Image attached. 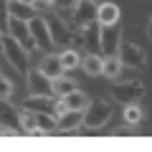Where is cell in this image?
Returning <instances> with one entry per match:
<instances>
[{"label": "cell", "mask_w": 152, "mask_h": 152, "mask_svg": "<svg viewBox=\"0 0 152 152\" xmlns=\"http://www.w3.org/2000/svg\"><path fill=\"white\" fill-rule=\"evenodd\" d=\"M109 119H112V104L104 102V99H94V102H89V107L84 109L81 127H86V129H102Z\"/></svg>", "instance_id": "1"}, {"label": "cell", "mask_w": 152, "mask_h": 152, "mask_svg": "<svg viewBox=\"0 0 152 152\" xmlns=\"http://www.w3.org/2000/svg\"><path fill=\"white\" fill-rule=\"evenodd\" d=\"M3 56L15 71H28V66H31V51H26L10 33L3 36Z\"/></svg>", "instance_id": "2"}, {"label": "cell", "mask_w": 152, "mask_h": 152, "mask_svg": "<svg viewBox=\"0 0 152 152\" xmlns=\"http://www.w3.org/2000/svg\"><path fill=\"white\" fill-rule=\"evenodd\" d=\"M145 96V84L140 79H127V81H117L112 86V99L119 102L122 107L124 104H137Z\"/></svg>", "instance_id": "3"}, {"label": "cell", "mask_w": 152, "mask_h": 152, "mask_svg": "<svg viewBox=\"0 0 152 152\" xmlns=\"http://www.w3.org/2000/svg\"><path fill=\"white\" fill-rule=\"evenodd\" d=\"M117 56H119V61H122L124 69L140 71V69H145V66H147V53L137 43H132V41H122L119 48H117Z\"/></svg>", "instance_id": "4"}, {"label": "cell", "mask_w": 152, "mask_h": 152, "mask_svg": "<svg viewBox=\"0 0 152 152\" xmlns=\"http://www.w3.org/2000/svg\"><path fill=\"white\" fill-rule=\"evenodd\" d=\"M28 28H31V36H33V43H36L38 51H53V38H51V31H48V23H46V18L38 13V15H33L31 20H28Z\"/></svg>", "instance_id": "5"}, {"label": "cell", "mask_w": 152, "mask_h": 152, "mask_svg": "<svg viewBox=\"0 0 152 152\" xmlns=\"http://www.w3.org/2000/svg\"><path fill=\"white\" fill-rule=\"evenodd\" d=\"M96 5H99L96 0H76V5L71 8V20L79 31L96 20Z\"/></svg>", "instance_id": "6"}, {"label": "cell", "mask_w": 152, "mask_h": 152, "mask_svg": "<svg viewBox=\"0 0 152 152\" xmlns=\"http://www.w3.org/2000/svg\"><path fill=\"white\" fill-rule=\"evenodd\" d=\"M8 33H10V36L15 38V41H18L26 51H36V43H33V36H31V28H28V20H20V18H13V15H10Z\"/></svg>", "instance_id": "7"}, {"label": "cell", "mask_w": 152, "mask_h": 152, "mask_svg": "<svg viewBox=\"0 0 152 152\" xmlns=\"http://www.w3.org/2000/svg\"><path fill=\"white\" fill-rule=\"evenodd\" d=\"M28 91L31 94H53V79L43 74L41 69H28Z\"/></svg>", "instance_id": "8"}, {"label": "cell", "mask_w": 152, "mask_h": 152, "mask_svg": "<svg viewBox=\"0 0 152 152\" xmlns=\"http://www.w3.org/2000/svg\"><path fill=\"white\" fill-rule=\"evenodd\" d=\"M81 48H86L89 53H99L102 51V26L96 20L81 28Z\"/></svg>", "instance_id": "9"}, {"label": "cell", "mask_w": 152, "mask_h": 152, "mask_svg": "<svg viewBox=\"0 0 152 152\" xmlns=\"http://www.w3.org/2000/svg\"><path fill=\"white\" fill-rule=\"evenodd\" d=\"M119 43H122V28H119V23H114V26H102V51H104V56L117 53Z\"/></svg>", "instance_id": "10"}, {"label": "cell", "mask_w": 152, "mask_h": 152, "mask_svg": "<svg viewBox=\"0 0 152 152\" xmlns=\"http://www.w3.org/2000/svg\"><path fill=\"white\" fill-rule=\"evenodd\" d=\"M0 124H8L18 134H23V129H20V109L13 107L10 99H0Z\"/></svg>", "instance_id": "11"}, {"label": "cell", "mask_w": 152, "mask_h": 152, "mask_svg": "<svg viewBox=\"0 0 152 152\" xmlns=\"http://www.w3.org/2000/svg\"><path fill=\"white\" fill-rule=\"evenodd\" d=\"M122 18V10L117 3H99L96 5V23L99 26H114V23H119Z\"/></svg>", "instance_id": "12"}, {"label": "cell", "mask_w": 152, "mask_h": 152, "mask_svg": "<svg viewBox=\"0 0 152 152\" xmlns=\"http://www.w3.org/2000/svg\"><path fill=\"white\" fill-rule=\"evenodd\" d=\"M81 119H84V112H74V109H66L64 114L56 117L61 132H76V129H81Z\"/></svg>", "instance_id": "13"}, {"label": "cell", "mask_w": 152, "mask_h": 152, "mask_svg": "<svg viewBox=\"0 0 152 152\" xmlns=\"http://www.w3.org/2000/svg\"><path fill=\"white\" fill-rule=\"evenodd\" d=\"M8 10L13 18H20V20H31L33 15H38V10L28 0H8Z\"/></svg>", "instance_id": "14"}, {"label": "cell", "mask_w": 152, "mask_h": 152, "mask_svg": "<svg viewBox=\"0 0 152 152\" xmlns=\"http://www.w3.org/2000/svg\"><path fill=\"white\" fill-rule=\"evenodd\" d=\"M61 102H64L66 109H74V112H84V109L89 107V102L91 99L86 96V91H79V89H74V91H69L66 96H58Z\"/></svg>", "instance_id": "15"}, {"label": "cell", "mask_w": 152, "mask_h": 152, "mask_svg": "<svg viewBox=\"0 0 152 152\" xmlns=\"http://www.w3.org/2000/svg\"><path fill=\"white\" fill-rule=\"evenodd\" d=\"M38 69L43 71L48 79H56V76H61L64 74V66H61V58H58V53H53V51H48V53L41 58V66Z\"/></svg>", "instance_id": "16"}, {"label": "cell", "mask_w": 152, "mask_h": 152, "mask_svg": "<svg viewBox=\"0 0 152 152\" xmlns=\"http://www.w3.org/2000/svg\"><path fill=\"white\" fill-rule=\"evenodd\" d=\"M122 69H124V66H122V61H119L117 53L102 58V76H107V79H117V76L122 74Z\"/></svg>", "instance_id": "17"}, {"label": "cell", "mask_w": 152, "mask_h": 152, "mask_svg": "<svg viewBox=\"0 0 152 152\" xmlns=\"http://www.w3.org/2000/svg\"><path fill=\"white\" fill-rule=\"evenodd\" d=\"M58 58H61L64 71H74V69H79V66H81V53H79L76 48H61Z\"/></svg>", "instance_id": "18"}, {"label": "cell", "mask_w": 152, "mask_h": 152, "mask_svg": "<svg viewBox=\"0 0 152 152\" xmlns=\"http://www.w3.org/2000/svg\"><path fill=\"white\" fill-rule=\"evenodd\" d=\"M36 122H38V134H51V132L58 129V122H56L53 114L38 112V114H36Z\"/></svg>", "instance_id": "19"}, {"label": "cell", "mask_w": 152, "mask_h": 152, "mask_svg": "<svg viewBox=\"0 0 152 152\" xmlns=\"http://www.w3.org/2000/svg\"><path fill=\"white\" fill-rule=\"evenodd\" d=\"M81 69L86 76H99L102 74V56L99 53H86L81 58Z\"/></svg>", "instance_id": "20"}, {"label": "cell", "mask_w": 152, "mask_h": 152, "mask_svg": "<svg viewBox=\"0 0 152 152\" xmlns=\"http://www.w3.org/2000/svg\"><path fill=\"white\" fill-rule=\"evenodd\" d=\"M122 119H124L129 127H134V124H140V122H145V109L137 107V104H124Z\"/></svg>", "instance_id": "21"}, {"label": "cell", "mask_w": 152, "mask_h": 152, "mask_svg": "<svg viewBox=\"0 0 152 152\" xmlns=\"http://www.w3.org/2000/svg\"><path fill=\"white\" fill-rule=\"evenodd\" d=\"M74 89H79L76 86V81L74 79H69V76H56L53 79V96H66L69 91H74Z\"/></svg>", "instance_id": "22"}, {"label": "cell", "mask_w": 152, "mask_h": 152, "mask_svg": "<svg viewBox=\"0 0 152 152\" xmlns=\"http://www.w3.org/2000/svg\"><path fill=\"white\" fill-rule=\"evenodd\" d=\"M20 129H23V134H38L36 112H28V109H23V112H20Z\"/></svg>", "instance_id": "23"}, {"label": "cell", "mask_w": 152, "mask_h": 152, "mask_svg": "<svg viewBox=\"0 0 152 152\" xmlns=\"http://www.w3.org/2000/svg\"><path fill=\"white\" fill-rule=\"evenodd\" d=\"M8 23H10V10H8V0H0V31L8 33Z\"/></svg>", "instance_id": "24"}, {"label": "cell", "mask_w": 152, "mask_h": 152, "mask_svg": "<svg viewBox=\"0 0 152 152\" xmlns=\"http://www.w3.org/2000/svg\"><path fill=\"white\" fill-rule=\"evenodd\" d=\"M10 94H13V81L0 76V99H10Z\"/></svg>", "instance_id": "25"}, {"label": "cell", "mask_w": 152, "mask_h": 152, "mask_svg": "<svg viewBox=\"0 0 152 152\" xmlns=\"http://www.w3.org/2000/svg\"><path fill=\"white\" fill-rule=\"evenodd\" d=\"M76 5V0H53V8H61V10H64V8H74Z\"/></svg>", "instance_id": "26"}, {"label": "cell", "mask_w": 152, "mask_h": 152, "mask_svg": "<svg viewBox=\"0 0 152 152\" xmlns=\"http://www.w3.org/2000/svg\"><path fill=\"white\" fill-rule=\"evenodd\" d=\"M8 134H18L15 129H10L8 124H0V137H8Z\"/></svg>", "instance_id": "27"}, {"label": "cell", "mask_w": 152, "mask_h": 152, "mask_svg": "<svg viewBox=\"0 0 152 152\" xmlns=\"http://www.w3.org/2000/svg\"><path fill=\"white\" fill-rule=\"evenodd\" d=\"M3 36H5V33H3V31H0V51H3Z\"/></svg>", "instance_id": "28"}, {"label": "cell", "mask_w": 152, "mask_h": 152, "mask_svg": "<svg viewBox=\"0 0 152 152\" xmlns=\"http://www.w3.org/2000/svg\"><path fill=\"white\" fill-rule=\"evenodd\" d=\"M150 38H152V20H150Z\"/></svg>", "instance_id": "29"}]
</instances>
